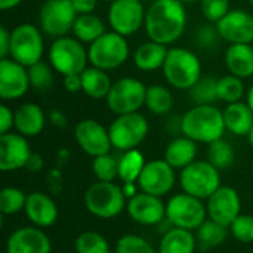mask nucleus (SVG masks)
<instances>
[{
	"label": "nucleus",
	"mask_w": 253,
	"mask_h": 253,
	"mask_svg": "<svg viewBox=\"0 0 253 253\" xmlns=\"http://www.w3.org/2000/svg\"><path fill=\"white\" fill-rule=\"evenodd\" d=\"M145 31L150 40L165 46L175 43L185 31L187 12L179 0H156L145 15Z\"/></svg>",
	"instance_id": "obj_1"
},
{
	"label": "nucleus",
	"mask_w": 253,
	"mask_h": 253,
	"mask_svg": "<svg viewBox=\"0 0 253 253\" xmlns=\"http://www.w3.org/2000/svg\"><path fill=\"white\" fill-rule=\"evenodd\" d=\"M224 111L212 105H196L181 117V132L196 142L211 144L224 136Z\"/></svg>",
	"instance_id": "obj_2"
},
{
	"label": "nucleus",
	"mask_w": 253,
	"mask_h": 253,
	"mask_svg": "<svg viewBox=\"0 0 253 253\" xmlns=\"http://www.w3.org/2000/svg\"><path fill=\"white\" fill-rule=\"evenodd\" d=\"M162 71L170 86L179 90H190L202 77V64L199 56L190 49L172 47L168 50Z\"/></svg>",
	"instance_id": "obj_3"
},
{
	"label": "nucleus",
	"mask_w": 253,
	"mask_h": 253,
	"mask_svg": "<svg viewBox=\"0 0 253 253\" xmlns=\"http://www.w3.org/2000/svg\"><path fill=\"white\" fill-rule=\"evenodd\" d=\"M89 62L104 71L122 67L129 58V44L125 36L116 31H105L89 46Z\"/></svg>",
	"instance_id": "obj_4"
},
{
	"label": "nucleus",
	"mask_w": 253,
	"mask_h": 253,
	"mask_svg": "<svg viewBox=\"0 0 253 253\" xmlns=\"http://www.w3.org/2000/svg\"><path fill=\"white\" fill-rule=\"evenodd\" d=\"M49 61L55 71L62 76L82 74L87 67L89 53L76 37H58L49 49Z\"/></svg>",
	"instance_id": "obj_5"
},
{
	"label": "nucleus",
	"mask_w": 253,
	"mask_h": 253,
	"mask_svg": "<svg viewBox=\"0 0 253 253\" xmlns=\"http://www.w3.org/2000/svg\"><path fill=\"white\" fill-rule=\"evenodd\" d=\"M125 191L114 182L98 181L87 188L84 194V205L93 216L113 219L125 209Z\"/></svg>",
	"instance_id": "obj_6"
},
{
	"label": "nucleus",
	"mask_w": 253,
	"mask_h": 253,
	"mask_svg": "<svg viewBox=\"0 0 253 253\" xmlns=\"http://www.w3.org/2000/svg\"><path fill=\"white\" fill-rule=\"evenodd\" d=\"M179 182L184 193L202 200L209 199L221 187L219 169H216L209 160H196L182 169Z\"/></svg>",
	"instance_id": "obj_7"
},
{
	"label": "nucleus",
	"mask_w": 253,
	"mask_h": 253,
	"mask_svg": "<svg viewBox=\"0 0 253 253\" xmlns=\"http://www.w3.org/2000/svg\"><path fill=\"white\" fill-rule=\"evenodd\" d=\"M113 148L125 153L138 148L148 135V122L141 113L117 116L108 127Z\"/></svg>",
	"instance_id": "obj_8"
},
{
	"label": "nucleus",
	"mask_w": 253,
	"mask_h": 253,
	"mask_svg": "<svg viewBox=\"0 0 253 253\" xmlns=\"http://www.w3.org/2000/svg\"><path fill=\"white\" fill-rule=\"evenodd\" d=\"M44 50L43 36L33 24H19L10 31V58L24 67L40 62Z\"/></svg>",
	"instance_id": "obj_9"
},
{
	"label": "nucleus",
	"mask_w": 253,
	"mask_h": 253,
	"mask_svg": "<svg viewBox=\"0 0 253 253\" xmlns=\"http://www.w3.org/2000/svg\"><path fill=\"white\" fill-rule=\"evenodd\" d=\"M208 209L202 199L188 193L173 196L166 205V219L176 228L197 230L206 221Z\"/></svg>",
	"instance_id": "obj_10"
},
{
	"label": "nucleus",
	"mask_w": 253,
	"mask_h": 253,
	"mask_svg": "<svg viewBox=\"0 0 253 253\" xmlns=\"http://www.w3.org/2000/svg\"><path fill=\"white\" fill-rule=\"evenodd\" d=\"M147 87L144 83L135 77H122L116 80L107 96L108 108L116 114H130L138 113L142 105H145Z\"/></svg>",
	"instance_id": "obj_11"
},
{
	"label": "nucleus",
	"mask_w": 253,
	"mask_h": 253,
	"mask_svg": "<svg viewBox=\"0 0 253 253\" xmlns=\"http://www.w3.org/2000/svg\"><path fill=\"white\" fill-rule=\"evenodd\" d=\"M77 12L71 0H46L39 12L42 31L53 39L64 37L73 31Z\"/></svg>",
	"instance_id": "obj_12"
},
{
	"label": "nucleus",
	"mask_w": 253,
	"mask_h": 253,
	"mask_svg": "<svg viewBox=\"0 0 253 253\" xmlns=\"http://www.w3.org/2000/svg\"><path fill=\"white\" fill-rule=\"evenodd\" d=\"M145 15L141 0H116L108 9V24L113 31L127 37L145 25Z\"/></svg>",
	"instance_id": "obj_13"
},
{
	"label": "nucleus",
	"mask_w": 253,
	"mask_h": 253,
	"mask_svg": "<svg viewBox=\"0 0 253 253\" xmlns=\"http://www.w3.org/2000/svg\"><path fill=\"white\" fill-rule=\"evenodd\" d=\"M175 181V169L165 159H157L145 163L138 185L144 193L162 197L173 188Z\"/></svg>",
	"instance_id": "obj_14"
},
{
	"label": "nucleus",
	"mask_w": 253,
	"mask_h": 253,
	"mask_svg": "<svg viewBox=\"0 0 253 253\" xmlns=\"http://www.w3.org/2000/svg\"><path fill=\"white\" fill-rule=\"evenodd\" d=\"M74 138L79 147L92 157L107 154L113 147L108 129L93 119L80 120L74 127Z\"/></svg>",
	"instance_id": "obj_15"
},
{
	"label": "nucleus",
	"mask_w": 253,
	"mask_h": 253,
	"mask_svg": "<svg viewBox=\"0 0 253 253\" xmlns=\"http://www.w3.org/2000/svg\"><path fill=\"white\" fill-rule=\"evenodd\" d=\"M30 87L27 67L12 58L0 59V98L3 101L19 99Z\"/></svg>",
	"instance_id": "obj_16"
},
{
	"label": "nucleus",
	"mask_w": 253,
	"mask_h": 253,
	"mask_svg": "<svg viewBox=\"0 0 253 253\" xmlns=\"http://www.w3.org/2000/svg\"><path fill=\"white\" fill-rule=\"evenodd\" d=\"M215 25L221 39L231 44H251L253 42V15L246 10H230Z\"/></svg>",
	"instance_id": "obj_17"
},
{
	"label": "nucleus",
	"mask_w": 253,
	"mask_h": 253,
	"mask_svg": "<svg viewBox=\"0 0 253 253\" xmlns=\"http://www.w3.org/2000/svg\"><path fill=\"white\" fill-rule=\"evenodd\" d=\"M240 197L239 193L231 187H219L209 199H208V215L211 219L225 225L234 222V219L240 215Z\"/></svg>",
	"instance_id": "obj_18"
},
{
	"label": "nucleus",
	"mask_w": 253,
	"mask_h": 253,
	"mask_svg": "<svg viewBox=\"0 0 253 253\" xmlns=\"http://www.w3.org/2000/svg\"><path fill=\"white\" fill-rule=\"evenodd\" d=\"M127 213L141 225H156L165 219L166 206L160 197L142 191L130 197L127 203Z\"/></svg>",
	"instance_id": "obj_19"
},
{
	"label": "nucleus",
	"mask_w": 253,
	"mask_h": 253,
	"mask_svg": "<svg viewBox=\"0 0 253 253\" xmlns=\"http://www.w3.org/2000/svg\"><path fill=\"white\" fill-rule=\"evenodd\" d=\"M50 239L39 227L15 230L6 243V253H50Z\"/></svg>",
	"instance_id": "obj_20"
},
{
	"label": "nucleus",
	"mask_w": 253,
	"mask_h": 253,
	"mask_svg": "<svg viewBox=\"0 0 253 253\" xmlns=\"http://www.w3.org/2000/svg\"><path fill=\"white\" fill-rule=\"evenodd\" d=\"M31 156L30 145L21 133L0 135V170L10 172L27 166Z\"/></svg>",
	"instance_id": "obj_21"
},
{
	"label": "nucleus",
	"mask_w": 253,
	"mask_h": 253,
	"mask_svg": "<svg viewBox=\"0 0 253 253\" xmlns=\"http://www.w3.org/2000/svg\"><path fill=\"white\" fill-rule=\"evenodd\" d=\"M25 215L34 227L46 228L56 222L58 208L56 203L44 193L34 191L27 194L25 202Z\"/></svg>",
	"instance_id": "obj_22"
},
{
	"label": "nucleus",
	"mask_w": 253,
	"mask_h": 253,
	"mask_svg": "<svg viewBox=\"0 0 253 253\" xmlns=\"http://www.w3.org/2000/svg\"><path fill=\"white\" fill-rule=\"evenodd\" d=\"M46 125V114L40 105L25 102L15 111V129L22 136H37Z\"/></svg>",
	"instance_id": "obj_23"
},
{
	"label": "nucleus",
	"mask_w": 253,
	"mask_h": 253,
	"mask_svg": "<svg viewBox=\"0 0 253 253\" xmlns=\"http://www.w3.org/2000/svg\"><path fill=\"white\" fill-rule=\"evenodd\" d=\"M225 127L236 136H248L253 127V113L245 102L228 104L224 110Z\"/></svg>",
	"instance_id": "obj_24"
},
{
	"label": "nucleus",
	"mask_w": 253,
	"mask_h": 253,
	"mask_svg": "<svg viewBox=\"0 0 253 253\" xmlns=\"http://www.w3.org/2000/svg\"><path fill=\"white\" fill-rule=\"evenodd\" d=\"M224 61L231 74L240 79L253 76V47L251 44H230Z\"/></svg>",
	"instance_id": "obj_25"
},
{
	"label": "nucleus",
	"mask_w": 253,
	"mask_h": 253,
	"mask_svg": "<svg viewBox=\"0 0 253 253\" xmlns=\"http://www.w3.org/2000/svg\"><path fill=\"white\" fill-rule=\"evenodd\" d=\"M197 156V142L188 136L175 138L165 150V160L173 169H184L193 162Z\"/></svg>",
	"instance_id": "obj_26"
},
{
	"label": "nucleus",
	"mask_w": 253,
	"mask_h": 253,
	"mask_svg": "<svg viewBox=\"0 0 253 253\" xmlns=\"http://www.w3.org/2000/svg\"><path fill=\"white\" fill-rule=\"evenodd\" d=\"M168 50L165 44L157 43V42H145L142 44H139L133 53V62L136 65V68H139L141 71H147L151 73L154 70L163 68Z\"/></svg>",
	"instance_id": "obj_27"
},
{
	"label": "nucleus",
	"mask_w": 253,
	"mask_h": 253,
	"mask_svg": "<svg viewBox=\"0 0 253 253\" xmlns=\"http://www.w3.org/2000/svg\"><path fill=\"white\" fill-rule=\"evenodd\" d=\"M80 76H82V90L89 98L96 101L107 99L113 86V82L107 74V71L96 67H90L86 68Z\"/></svg>",
	"instance_id": "obj_28"
},
{
	"label": "nucleus",
	"mask_w": 253,
	"mask_h": 253,
	"mask_svg": "<svg viewBox=\"0 0 253 253\" xmlns=\"http://www.w3.org/2000/svg\"><path fill=\"white\" fill-rule=\"evenodd\" d=\"M196 240V236L190 230L173 227L163 236L159 251L160 253H194Z\"/></svg>",
	"instance_id": "obj_29"
},
{
	"label": "nucleus",
	"mask_w": 253,
	"mask_h": 253,
	"mask_svg": "<svg viewBox=\"0 0 253 253\" xmlns=\"http://www.w3.org/2000/svg\"><path fill=\"white\" fill-rule=\"evenodd\" d=\"M105 24L104 21L96 16L95 13H86V15H77L73 34L77 40L82 43H93L96 39H99L105 33Z\"/></svg>",
	"instance_id": "obj_30"
},
{
	"label": "nucleus",
	"mask_w": 253,
	"mask_h": 253,
	"mask_svg": "<svg viewBox=\"0 0 253 253\" xmlns=\"http://www.w3.org/2000/svg\"><path fill=\"white\" fill-rule=\"evenodd\" d=\"M145 166L144 154L139 150H129L122 154L119 159V179L125 185H132L133 182H138L142 169Z\"/></svg>",
	"instance_id": "obj_31"
},
{
	"label": "nucleus",
	"mask_w": 253,
	"mask_h": 253,
	"mask_svg": "<svg viewBox=\"0 0 253 253\" xmlns=\"http://www.w3.org/2000/svg\"><path fill=\"white\" fill-rule=\"evenodd\" d=\"M145 107L157 116L169 113L173 107V95L169 89L160 84H153L147 87Z\"/></svg>",
	"instance_id": "obj_32"
},
{
	"label": "nucleus",
	"mask_w": 253,
	"mask_h": 253,
	"mask_svg": "<svg viewBox=\"0 0 253 253\" xmlns=\"http://www.w3.org/2000/svg\"><path fill=\"white\" fill-rule=\"evenodd\" d=\"M228 227L213 221V219H209V221H205L196 231H197V236L196 239L205 246V248H216V246H221L227 236H228V231H227Z\"/></svg>",
	"instance_id": "obj_33"
},
{
	"label": "nucleus",
	"mask_w": 253,
	"mask_h": 253,
	"mask_svg": "<svg viewBox=\"0 0 253 253\" xmlns=\"http://www.w3.org/2000/svg\"><path fill=\"white\" fill-rule=\"evenodd\" d=\"M191 99L196 105H212L218 101V79L205 76L190 89Z\"/></svg>",
	"instance_id": "obj_34"
},
{
	"label": "nucleus",
	"mask_w": 253,
	"mask_h": 253,
	"mask_svg": "<svg viewBox=\"0 0 253 253\" xmlns=\"http://www.w3.org/2000/svg\"><path fill=\"white\" fill-rule=\"evenodd\" d=\"M245 95L243 80L234 74L224 76L218 79V99L227 104L239 102Z\"/></svg>",
	"instance_id": "obj_35"
},
{
	"label": "nucleus",
	"mask_w": 253,
	"mask_h": 253,
	"mask_svg": "<svg viewBox=\"0 0 253 253\" xmlns=\"http://www.w3.org/2000/svg\"><path fill=\"white\" fill-rule=\"evenodd\" d=\"M208 160L216 169L230 168L234 162V150H233L231 144L222 138L215 142H211L209 148H208Z\"/></svg>",
	"instance_id": "obj_36"
},
{
	"label": "nucleus",
	"mask_w": 253,
	"mask_h": 253,
	"mask_svg": "<svg viewBox=\"0 0 253 253\" xmlns=\"http://www.w3.org/2000/svg\"><path fill=\"white\" fill-rule=\"evenodd\" d=\"M92 170L98 181L114 182V179L119 178V159L110 153L93 157Z\"/></svg>",
	"instance_id": "obj_37"
},
{
	"label": "nucleus",
	"mask_w": 253,
	"mask_h": 253,
	"mask_svg": "<svg viewBox=\"0 0 253 253\" xmlns=\"http://www.w3.org/2000/svg\"><path fill=\"white\" fill-rule=\"evenodd\" d=\"M76 253H108L110 246L104 236L96 231H83L74 243Z\"/></svg>",
	"instance_id": "obj_38"
},
{
	"label": "nucleus",
	"mask_w": 253,
	"mask_h": 253,
	"mask_svg": "<svg viewBox=\"0 0 253 253\" xmlns=\"http://www.w3.org/2000/svg\"><path fill=\"white\" fill-rule=\"evenodd\" d=\"M28 79H30V86L37 92H47L49 89H52L55 80L52 67H49L42 61L28 67Z\"/></svg>",
	"instance_id": "obj_39"
},
{
	"label": "nucleus",
	"mask_w": 253,
	"mask_h": 253,
	"mask_svg": "<svg viewBox=\"0 0 253 253\" xmlns=\"http://www.w3.org/2000/svg\"><path fill=\"white\" fill-rule=\"evenodd\" d=\"M27 194L19 188L6 187L0 193V212L3 215H15L25 208Z\"/></svg>",
	"instance_id": "obj_40"
},
{
	"label": "nucleus",
	"mask_w": 253,
	"mask_h": 253,
	"mask_svg": "<svg viewBox=\"0 0 253 253\" xmlns=\"http://www.w3.org/2000/svg\"><path fill=\"white\" fill-rule=\"evenodd\" d=\"M116 253H156L151 243L133 234H126L117 240Z\"/></svg>",
	"instance_id": "obj_41"
},
{
	"label": "nucleus",
	"mask_w": 253,
	"mask_h": 253,
	"mask_svg": "<svg viewBox=\"0 0 253 253\" xmlns=\"http://www.w3.org/2000/svg\"><path fill=\"white\" fill-rule=\"evenodd\" d=\"M200 9L209 24H218L230 12V0H200Z\"/></svg>",
	"instance_id": "obj_42"
},
{
	"label": "nucleus",
	"mask_w": 253,
	"mask_h": 253,
	"mask_svg": "<svg viewBox=\"0 0 253 253\" xmlns=\"http://www.w3.org/2000/svg\"><path fill=\"white\" fill-rule=\"evenodd\" d=\"M233 237L242 243L253 242V216L252 215H239L234 222L230 225Z\"/></svg>",
	"instance_id": "obj_43"
},
{
	"label": "nucleus",
	"mask_w": 253,
	"mask_h": 253,
	"mask_svg": "<svg viewBox=\"0 0 253 253\" xmlns=\"http://www.w3.org/2000/svg\"><path fill=\"white\" fill-rule=\"evenodd\" d=\"M219 37L221 36L216 30V25H215V28L212 25H203L196 33V43L203 49H209L218 43Z\"/></svg>",
	"instance_id": "obj_44"
},
{
	"label": "nucleus",
	"mask_w": 253,
	"mask_h": 253,
	"mask_svg": "<svg viewBox=\"0 0 253 253\" xmlns=\"http://www.w3.org/2000/svg\"><path fill=\"white\" fill-rule=\"evenodd\" d=\"M15 126V113L4 104L0 105V135L9 133V130Z\"/></svg>",
	"instance_id": "obj_45"
},
{
	"label": "nucleus",
	"mask_w": 253,
	"mask_h": 253,
	"mask_svg": "<svg viewBox=\"0 0 253 253\" xmlns=\"http://www.w3.org/2000/svg\"><path fill=\"white\" fill-rule=\"evenodd\" d=\"M71 4L77 15H86L93 13V10L98 6V0H71Z\"/></svg>",
	"instance_id": "obj_46"
},
{
	"label": "nucleus",
	"mask_w": 253,
	"mask_h": 253,
	"mask_svg": "<svg viewBox=\"0 0 253 253\" xmlns=\"http://www.w3.org/2000/svg\"><path fill=\"white\" fill-rule=\"evenodd\" d=\"M10 56V31L6 27H0V59Z\"/></svg>",
	"instance_id": "obj_47"
},
{
	"label": "nucleus",
	"mask_w": 253,
	"mask_h": 253,
	"mask_svg": "<svg viewBox=\"0 0 253 253\" xmlns=\"http://www.w3.org/2000/svg\"><path fill=\"white\" fill-rule=\"evenodd\" d=\"M64 89L68 93H77L82 90V76L80 74H71L64 76Z\"/></svg>",
	"instance_id": "obj_48"
},
{
	"label": "nucleus",
	"mask_w": 253,
	"mask_h": 253,
	"mask_svg": "<svg viewBox=\"0 0 253 253\" xmlns=\"http://www.w3.org/2000/svg\"><path fill=\"white\" fill-rule=\"evenodd\" d=\"M49 120L53 126L64 129L67 126V116L61 110H50L49 113Z\"/></svg>",
	"instance_id": "obj_49"
},
{
	"label": "nucleus",
	"mask_w": 253,
	"mask_h": 253,
	"mask_svg": "<svg viewBox=\"0 0 253 253\" xmlns=\"http://www.w3.org/2000/svg\"><path fill=\"white\" fill-rule=\"evenodd\" d=\"M30 172H39L43 168V157L39 153H31L27 166H25Z\"/></svg>",
	"instance_id": "obj_50"
},
{
	"label": "nucleus",
	"mask_w": 253,
	"mask_h": 253,
	"mask_svg": "<svg viewBox=\"0 0 253 253\" xmlns=\"http://www.w3.org/2000/svg\"><path fill=\"white\" fill-rule=\"evenodd\" d=\"M24 0H0V9L1 10H9L16 6H19Z\"/></svg>",
	"instance_id": "obj_51"
},
{
	"label": "nucleus",
	"mask_w": 253,
	"mask_h": 253,
	"mask_svg": "<svg viewBox=\"0 0 253 253\" xmlns=\"http://www.w3.org/2000/svg\"><path fill=\"white\" fill-rule=\"evenodd\" d=\"M246 104L251 107V110H252L253 113V86H251V89L246 93Z\"/></svg>",
	"instance_id": "obj_52"
},
{
	"label": "nucleus",
	"mask_w": 253,
	"mask_h": 253,
	"mask_svg": "<svg viewBox=\"0 0 253 253\" xmlns=\"http://www.w3.org/2000/svg\"><path fill=\"white\" fill-rule=\"evenodd\" d=\"M248 139H249V144L253 147V127H252V130L249 132V135H248Z\"/></svg>",
	"instance_id": "obj_53"
},
{
	"label": "nucleus",
	"mask_w": 253,
	"mask_h": 253,
	"mask_svg": "<svg viewBox=\"0 0 253 253\" xmlns=\"http://www.w3.org/2000/svg\"><path fill=\"white\" fill-rule=\"evenodd\" d=\"M181 3L187 4V3H196V1H200V0H179Z\"/></svg>",
	"instance_id": "obj_54"
},
{
	"label": "nucleus",
	"mask_w": 253,
	"mask_h": 253,
	"mask_svg": "<svg viewBox=\"0 0 253 253\" xmlns=\"http://www.w3.org/2000/svg\"><path fill=\"white\" fill-rule=\"evenodd\" d=\"M102 1H108V3H113V1H116V0H102Z\"/></svg>",
	"instance_id": "obj_55"
},
{
	"label": "nucleus",
	"mask_w": 253,
	"mask_h": 253,
	"mask_svg": "<svg viewBox=\"0 0 253 253\" xmlns=\"http://www.w3.org/2000/svg\"><path fill=\"white\" fill-rule=\"evenodd\" d=\"M249 3H251V4H252V6H253V0H249Z\"/></svg>",
	"instance_id": "obj_56"
},
{
	"label": "nucleus",
	"mask_w": 253,
	"mask_h": 253,
	"mask_svg": "<svg viewBox=\"0 0 253 253\" xmlns=\"http://www.w3.org/2000/svg\"><path fill=\"white\" fill-rule=\"evenodd\" d=\"M153 1H156V0H153Z\"/></svg>",
	"instance_id": "obj_57"
}]
</instances>
